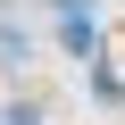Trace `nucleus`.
Instances as JSON below:
<instances>
[{"label": "nucleus", "mask_w": 125, "mask_h": 125, "mask_svg": "<svg viewBox=\"0 0 125 125\" xmlns=\"http://www.w3.org/2000/svg\"><path fill=\"white\" fill-rule=\"evenodd\" d=\"M0 67H25V33H9V25H0Z\"/></svg>", "instance_id": "nucleus-1"}]
</instances>
